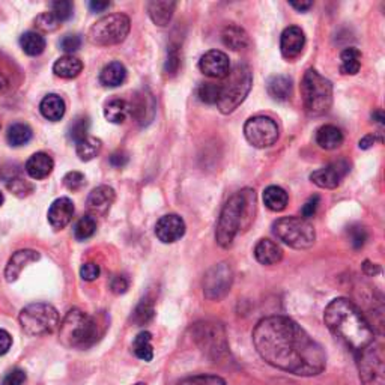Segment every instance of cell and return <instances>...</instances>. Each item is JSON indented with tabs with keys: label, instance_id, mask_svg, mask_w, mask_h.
Wrapping results in <instances>:
<instances>
[{
	"label": "cell",
	"instance_id": "obj_58",
	"mask_svg": "<svg viewBox=\"0 0 385 385\" xmlns=\"http://www.w3.org/2000/svg\"><path fill=\"white\" fill-rule=\"evenodd\" d=\"M375 143H376V135L369 134V135H366V137L360 140V148L361 149H369V148H372Z\"/></svg>",
	"mask_w": 385,
	"mask_h": 385
},
{
	"label": "cell",
	"instance_id": "obj_60",
	"mask_svg": "<svg viewBox=\"0 0 385 385\" xmlns=\"http://www.w3.org/2000/svg\"><path fill=\"white\" fill-rule=\"evenodd\" d=\"M8 88H10V81H8L3 74H0V94L5 92Z\"/></svg>",
	"mask_w": 385,
	"mask_h": 385
},
{
	"label": "cell",
	"instance_id": "obj_23",
	"mask_svg": "<svg viewBox=\"0 0 385 385\" xmlns=\"http://www.w3.org/2000/svg\"><path fill=\"white\" fill-rule=\"evenodd\" d=\"M175 10H176V3L169 2V0H154V2L148 3V12L150 20L160 27L169 25Z\"/></svg>",
	"mask_w": 385,
	"mask_h": 385
},
{
	"label": "cell",
	"instance_id": "obj_14",
	"mask_svg": "<svg viewBox=\"0 0 385 385\" xmlns=\"http://www.w3.org/2000/svg\"><path fill=\"white\" fill-rule=\"evenodd\" d=\"M349 172V164L345 160H338L334 163H330L326 168H322L319 170H315L310 179L312 183L316 184L321 188H328V190H333L341 185V181L346 173Z\"/></svg>",
	"mask_w": 385,
	"mask_h": 385
},
{
	"label": "cell",
	"instance_id": "obj_44",
	"mask_svg": "<svg viewBox=\"0 0 385 385\" xmlns=\"http://www.w3.org/2000/svg\"><path fill=\"white\" fill-rule=\"evenodd\" d=\"M8 190L11 193H14L17 198H26L30 193L34 191V185L29 183V181L23 179L21 176H15L12 178L10 183H6Z\"/></svg>",
	"mask_w": 385,
	"mask_h": 385
},
{
	"label": "cell",
	"instance_id": "obj_1",
	"mask_svg": "<svg viewBox=\"0 0 385 385\" xmlns=\"http://www.w3.org/2000/svg\"><path fill=\"white\" fill-rule=\"evenodd\" d=\"M253 343L263 361L297 376H316L326 371L322 346L298 323L286 316H269L253 330Z\"/></svg>",
	"mask_w": 385,
	"mask_h": 385
},
{
	"label": "cell",
	"instance_id": "obj_16",
	"mask_svg": "<svg viewBox=\"0 0 385 385\" xmlns=\"http://www.w3.org/2000/svg\"><path fill=\"white\" fill-rule=\"evenodd\" d=\"M155 235L164 244L176 243L185 235V223L176 214L164 215L155 224Z\"/></svg>",
	"mask_w": 385,
	"mask_h": 385
},
{
	"label": "cell",
	"instance_id": "obj_25",
	"mask_svg": "<svg viewBox=\"0 0 385 385\" xmlns=\"http://www.w3.org/2000/svg\"><path fill=\"white\" fill-rule=\"evenodd\" d=\"M40 110L41 115L47 119L51 120V122H57L64 118L65 111H66V105L65 101L56 94H50L47 96H44V100L40 104Z\"/></svg>",
	"mask_w": 385,
	"mask_h": 385
},
{
	"label": "cell",
	"instance_id": "obj_39",
	"mask_svg": "<svg viewBox=\"0 0 385 385\" xmlns=\"http://www.w3.org/2000/svg\"><path fill=\"white\" fill-rule=\"evenodd\" d=\"M96 232V220L92 215H83L74 226V237L77 241H86Z\"/></svg>",
	"mask_w": 385,
	"mask_h": 385
},
{
	"label": "cell",
	"instance_id": "obj_2",
	"mask_svg": "<svg viewBox=\"0 0 385 385\" xmlns=\"http://www.w3.org/2000/svg\"><path fill=\"white\" fill-rule=\"evenodd\" d=\"M326 326L337 338L358 354L375 342L373 330L360 308L346 298H336L323 313Z\"/></svg>",
	"mask_w": 385,
	"mask_h": 385
},
{
	"label": "cell",
	"instance_id": "obj_50",
	"mask_svg": "<svg viewBox=\"0 0 385 385\" xmlns=\"http://www.w3.org/2000/svg\"><path fill=\"white\" fill-rule=\"evenodd\" d=\"M81 47V38L79 35H65L60 40V49L65 53H74Z\"/></svg>",
	"mask_w": 385,
	"mask_h": 385
},
{
	"label": "cell",
	"instance_id": "obj_54",
	"mask_svg": "<svg viewBox=\"0 0 385 385\" xmlns=\"http://www.w3.org/2000/svg\"><path fill=\"white\" fill-rule=\"evenodd\" d=\"M12 345V337L8 333L6 330H0V357L5 356V354L11 349Z\"/></svg>",
	"mask_w": 385,
	"mask_h": 385
},
{
	"label": "cell",
	"instance_id": "obj_52",
	"mask_svg": "<svg viewBox=\"0 0 385 385\" xmlns=\"http://www.w3.org/2000/svg\"><path fill=\"white\" fill-rule=\"evenodd\" d=\"M319 203H321L319 196L318 194L312 196V198L304 203L303 208H301V215H303V218H306V220L312 218L316 214V211H318Z\"/></svg>",
	"mask_w": 385,
	"mask_h": 385
},
{
	"label": "cell",
	"instance_id": "obj_32",
	"mask_svg": "<svg viewBox=\"0 0 385 385\" xmlns=\"http://www.w3.org/2000/svg\"><path fill=\"white\" fill-rule=\"evenodd\" d=\"M32 137H34L32 128L26 124H21V122L11 125L10 128H8V133H6V140L14 148L27 145V143L32 140Z\"/></svg>",
	"mask_w": 385,
	"mask_h": 385
},
{
	"label": "cell",
	"instance_id": "obj_63",
	"mask_svg": "<svg viewBox=\"0 0 385 385\" xmlns=\"http://www.w3.org/2000/svg\"><path fill=\"white\" fill-rule=\"evenodd\" d=\"M135 385H146L145 382H139V384H135Z\"/></svg>",
	"mask_w": 385,
	"mask_h": 385
},
{
	"label": "cell",
	"instance_id": "obj_26",
	"mask_svg": "<svg viewBox=\"0 0 385 385\" xmlns=\"http://www.w3.org/2000/svg\"><path fill=\"white\" fill-rule=\"evenodd\" d=\"M83 71V64L79 57L72 55H65L59 57L53 65V72L60 79H75Z\"/></svg>",
	"mask_w": 385,
	"mask_h": 385
},
{
	"label": "cell",
	"instance_id": "obj_20",
	"mask_svg": "<svg viewBox=\"0 0 385 385\" xmlns=\"http://www.w3.org/2000/svg\"><path fill=\"white\" fill-rule=\"evenodd\" d=\"M40 258H41V254L35 252V250H18V252H15L11 256V259H10V262H8V265L5 268L6 282L12 283V282L17 280L20 274H21V271L25 269L29 265V263L40 261Z\"/></svg>",
	"mask_w": 385,
	"mask_h": 385
},
{
	"label": "cell",
	"instance_id": "obj_45",
	"mask_svg": "<svg viewBox=\"0 0 385 385\" xmlns=\"http://www.w3.org/2000/svg\"><path fill=\"white\" fill-rule=\"evenodd\" d=\"M35 26L41 32H55L59 27V21L51 12H44L35 18Z\"/></svg>",
	"mask_w": 385,
	"mask_h": 385
},
{
	"label": "cell",
	"instance_id": "obj_34",
	"mask_svg": "<svg viewBox=\"0 0 385 385\" xmlns=\"http://www.w3.org/2000/svg\"><path fill=\"white\" fill-rule=\"evenodd\" d=\"M150 342H152V336H150L149 331H142L133 342V352L135 354V357L146 361V363L154 358V349Z\"/></svg>",
	"mask_w": 385,
	"mask_h": 385
},
{
	"label": "cell",
	"instance_id": "obj_64",
	"mask_svg": "<svg viewBox=\"0 0 385 385\" xmlns=\"http://www.w3.org/2000/svg\"><path fill=\"white\" fill-rule=\"evenodd\" d=\"M0 127H2V125H0Z\"/></svg>",
	"mask_w": 385,
	"mask_h": 385
},
{
	"label": "cell",
	"instance_id": "obj_35",
	"mask_svg": "<svg viewBox=\"0 0 385 385\" xmlns=\"http://www.w3.org/2000/svg\"><path fill=\"white\" fill-rule=\"evenodd\" d=\"M103 148V142L96 137H92V135H88L83 140H80L75 146V152H77L79 158L81 161H90L101 152Z\"/></svg>",
	"mask_w": 385,
	"mask_h": 385
},
{
	"label": "cell",
	"instance_id": "obj_47",
	"mask_svg": "<svg viewBox=\"0 0 385 385\" xmlns=\"http://www.w3.org/2000/svg\"><path fill=\"white\" fill-rule=\"evenodd\" d=\"M349 233V239H351V244L354 245V248H361L367 241V232L363 228V226H351V229L348 230Z\"/></svg>",
	"mask_w": 385,
	"mask_h": 385
},
{
	"label": "cell",
	"instance_id": "obj_57",
	"mask_svg": "<svg viewBox=\"0 0 385 385\" xmlns=\"http://www.w3.org/2000/svg\"><path fill=\"white\" fill-rule=\"evenodd\" d=\"M363 271H364V274L373 277V276L381 273V268H380V265H376V263H371L369 261H366L363 263Z\"/></svg>",
	"mask_w": 385,
	"mask_h": 385
},
{
	"label": "cell",
	"instance_id": "obj_17",
	"mask_svg": "<svg viewBox=\"0 0 385 385\" xmlns=\"http://www.w3.org/2000/svg\"><path fill=\"white\" fill-rule=\"evenodd\" d=\"M116 199V194L115 190H113L111 187L109 185H100L94 188L90 194L88 196V211H89V215L95 217H104L105 214L109 213L113 202Z\"/></svg>",
	"mask_w": 385,
	"mask_h": 385
},
{
	"label": "cell",
	"instance_id": "obj_9",
	"mask_svg": "<svg viewBox=\"0 0 385 385\" xmlns=\"http://www.w3.org/2000/svg\"><path fill=\"white\" fill-rule=\"evenodd\" d=\"M131 21L125 14H110L94 23L89 29L88 40L98 47H109L125 41L130 34Z\"/></svg>",
	"mask_w": 385,
	"mask_h": 385
},
{
	"label": "cell",
	"instance_id": "obj_33",
	"mask_svg": "<svg viewBox=\"0 0 385 385\" xmlns=\"http://www.w3.org/2000/svg\"><path fill=\"white\" fill-rule=\"evenodd\" d=\"M20 45L26 55L40 56L45 50V45H47V42H45V38L41 34L26 32V34H23L20 38Z\"/></svg>",
	"mask_w": 385,
	"mask_h": 385
},
{
	"label": "cell",
	"instance_id": "obj_42",
	"mask_svg": "<svg viewBox=\"0 0 385 385\" xmlns=\"http://www.w3.org/2000/svg\"><path fill=\"white\" fill-rule=\"evenodd\" d=\"M176 385H228L223 378L215 375H196L181 380Z\"/></svg>",
	"mask_w": 385,
	"mask_h": 385
},
{
	"label": "cell",
	"instance_id": "obj_12",
	"mask_svg": "<svg viewBox=\"0 0 385 385\" xmlns=\"http://www.w3.org/2000/svg\"><path fill=\"white\" fill-rule=\"evenodd\" d=\"M244 135L247 142L254 148H269L278 140V125L269 116H253L244 125Z\"/></svg>",
	"mask_w": 385,
	"mask_h": 385
},
{
	"label": "cell",
	"instance_id": "obj_18",
	"mask_svg": "<svg viewBox=\"0 0 385 385\" xmlns=\"http://www.w3.org/2000/svg\"><path fill=\"white\" fill-rule=\"evenodd\" d=\"M306 35L298 26H289L283 30L280 38V50L284 59H295L304 50Z\"/></svg>",
	"mask_w": 385,
	"mask_h": 385
},
{
	"label": "cell",
	"instance_id": "obj_22",
	"mask_svg": "<svg viewBox=\"0 0 385 385\" xmlns=\"http://www.w3.org/2000/svg\"><path fill=\"white\" fill-rule=\"evenodd\" d=\"M55 168L53 158L45 152H36L29 158L26 163V172L30 178L34 179H44L47 178Z\"/></svg>",
	"mask_w": 385,
	"mask_h": 385
},
{
	"label": "cell",
	"instance_id": "obj_31",
	"mask_svg": "<svg viewBox=\"0 0 385 385\" xmlns=\"http://www.w3.org/2000/svg\"><path fill=\"white\" fill-rule=\"evenodd\" d=\"M130 115V104L124 100H111L104 105V116L111 124H122Z\"/></svg>",
	"mask_w": 385,
	"mask_h": 385
},
{
	"label": "cell",
	"instance_id": "obj_24",
	"mask_svg": "<svg viewBox=\"0 0 385 385\" xmlns=\"http://www.w3.org/2000/svg\"><path fill=\"white\" fill-rule=\"evenodd\" d=\"M222 40L226 47H229L233 51L245 50L250 45V38H248L247 32L237 25L226 26L222 32Z\"/></svg>",
	"mask_w": 385,
	"mask_h": 385
},
{
	"label": "cell",
	"instance_id": "obj_40",
	"mask_svg": "<svg viewBox=\"0 0 385 385\" xmlns=\"http://www.w3.org/2000/svg\"><path fill=\"white\" fill-rule=\"evenodd\" d=\"M89 127H90V120L88 116L75 118L70 124V128H68V137H70V140L79 143L80 140L88 137Z\"/></svg>",
	"mask_w": 385,
	"mask_h": 385
},
{
	"label": "cell",
	"instance_id": "obj_5",
	"mask_svg": "<svg viewBox=\"0 0 385 385\" xmlns=\"http://www.w3.org/2000/svg\"><path fill=\"white\" fill-rule=\"evenodd\" d=\"M253 85V75L250 66L238 64L232 68L220 85V100L217 105L224 115L235 111L244 103Z\"/></svg>",
	"mask_w": 385,
	"mask_h": 385
},
{
	"label": "cell",
	"instance_id": "obj_19",
	"mask_svg": "<svg viewBox=\"0 0 385 385\" xmlns=\"http://www.w3.org/2000/svg\"><path fill=\"white\" fill-rule=\"evenodd\" d=\"M74 203L68 198H59L49 208V223L53 229L60 230L71 223L74 217Z\"/></svg>",
	"mask_w": 385,
	"mask_h": 385
},
{
	"label": "cell",
	"instance_id": "obj_49",
	"mask_svg": "<svg viewBox=\"0 0 385 385\" xmlns=\"http://www.w3.org/2000/svg\"><path fill=\"white\" fill-rule=\"evenodd\" d=\"M179 66H181V57H179L178 49H170L168 60H165V65H164L165 74L175 75L179 70Z\"/></svg>",
	"mask_w": 385,
	"mask_h": 385
},
{
	"label": "cell",
	"instance_id": "obj_36",
	"mask_svg": "<svg viewBox=\"0 0 385 385\" xmlns=\"http://www.w3.org/2000/svg\"><path fill=\"white\" fill-rule=\"evenodd\" d=\"M341 60H342V65H341V72L342 74L356 75L360 71V68H361V53H360V50L354 49V47L346 49L342 53Z\"/></svg>",
	"mask_w": 385,
	"mask_h": 385
},
{
	"label": "cell",
	"instance_id": "obj_37",
	"mask_svg": "<svg viewBox=\"0 0 385 385\" xmlns=\"http://www.w3.org/2000/svg\"><path fill=\"white\" fill-rule=\"evenodd\" d=\"M148 110L150 113H155V104L150 95H140L137 98V103L130 105V113H133V115L137 118L139 122L143 125L150 122V119L146 115Z\"/></svg>",
	"mask_w": 385,
	"mask_h": 385
},
{
	"label": "cell",
	"instance_id": "obj_10",
	"mask_svg": "<svg viewBox=\"0 0 385 385\" xmlns=\"http://www.w3.org/2000/svg\"><path fill=\"white\" fill-rule=\"evenodd\" d=\"M360 380L363 385H385L384 373V351L378 343L369 345L366 349L357 354Z\"/></svg>",
	"mask_w": 385,
	"mask_h": 385
},
{
	"label": "cell",
	"instance_id": "obj_3",
	"mask_svg": "<svg viewBox=\"0 0 385 385\" xmlns=\"http://www.w3.org/2000/svg\"><path fill=\"white\" fill-rule=\"evenodd\" d=\"M256 205V194L250 188L241 190L230 196L229 200L224 203L220 218H218L215 239L220 247L229 248L233 244V239L238 232L245 224L252 222V213Z\"/></svg>",
	"mask_w": 385,
	"mask_h": 385
},
{
	"label": "cell",
	"instance_id": "obj_59",
	"mask_svg": "<svg viewBox=\"0 0 385 385\" xmlns=\"http://www.w3.org/2000/svg\"><path fill=\"white\" fill-rule=\"evenodd\" d=\"M289 5L292 8H295V10L300 11V12H306L313 6V2H291Z\"/></svg>",
	"mask_w": 385,
	"mask_h": 385
},
{
	"label": "cell",
	"instance_id": "obj_4",
	"mask_svg": "<svg viewBox=\"0 0 385 385\" xmlns=\"http://www.w3.org/2000/svg\"><path fill=\"white\" fill-rule=\"evenodd\" d=\"M59 338L66 348L88 349L98 341V323L90 315L72 308L60 322Z\"/></svg>",
	"mask_w": 385,
	"mask_h": 385
},
{
	"label": "cell",
	"instance_id": "obj_62",
	"mask_svg": "<svg viewBox=\"0 0 385 385\" xmlns=\"http://www.w3.org/2000/svg\"><path fill=\"white\" fill-rule=\"evenodd\" d=\"M3 200H5V199H3V194H2V193H0V207H2V205H3Z\"/></svg>",
	"mask_w": 385,
	"mask_h": 385
},
{
	"label": "cell",
	"instance_id": "obj_29",
	"mask_svg": "<svg viewBox=\"0 0 385 385\" xmlns=\"http://www.w3.org/2000/svg\"><path fill=\"white\" fill-rule=\"evenodd\" d=\"M127 79V68L120 62H110L103 68L100 74L101 85L105 88H118Z\"/></svg>",
	"mask_w": 385,
	"mask_h": 385
},
{
	"label": "cell",
	"instance_id": "obj_21",
	"mask_svg": "<svg viewBox=\"0 0 385 385\" xmlns=\"http://www.w3.org/2000/svg\"><path fill=\"white\" fill-rule=\"evenodd\" d=\"M254 258L262 265H276L283 259V250L274 241L263 238L254 247Z\"/></svg>",
	"mask_w": 385,
	"mask_h": 385
},
{
	"label": "cell",
	"instance_id": "obj_43",
	"mask_svg": "<svg viewBox=\"0 0 385 385\" xmlns=\"http://www.w3.org/2000/svg\"><path fill=\"white\" fill-rule=\"evenodd\" d=\"M50 8H51V14L55 15L59 23L66 21L72 17L74 3L70 2V0H57V2H53Z\"/></svg>",
	"mask_w": 385,
	"mask_h": 385
},
{
	"label": "cell",
	"instance_id": "obj_61",
	"mask_svg": "<svg viewBox=\"0 0 385 385\" xmlns=\"http://www.w3.org/2000/svg\"><path fill=\"white\" fill-rule=\"evenodd\" d=\"M372 118H373L378 124H384V113H382V110H375V111L372 113Z\"/></svg>",
	"mask_w": 385,
	"mask_h": 385
},
{
	"label": "cell",
	"instance_id": "obj_56",
	"mask_svg": "<svg viewBox=\"0 0 385 385\" xmlns=\"http://www.w3.org/2000/svg\"><path fill=\"white\" fill-rule=\"evenodd\" d=\"M110 6V2H101V0H92V2H89V10L92 12H104L105 10H109Z\"/></svg>",
	"mask_w": 385,
	"mask_h": 385
},
{
	"label": "cell",
	"instance_id": "obj_30",
	"mask_svg": "<svg viewBox=\"0 0 385 385\" xmlns=\"http://www.w3.org/2000/svg\"><path fill=\"white\" fill-rule=\"evenodd\" d=\"M289 202V196L286 193L282 187L277 185H271L268 188H265L263 191V203L265 207L274 213H280L286 207H288Z\"/></svg>",
	"mask_w": 385,
	"mask_h": 385
},
{
	"label": "cell",
	"instance_id": "obj_11",
	"mask_svg": "<svg viewBox=\"0 0 385 385\" xmlns=\"http://www.w3.org/2000/svg\"><path fill=\"white\" fill-rule=\"evenodd\" d=\"M194 342L209 357H220L228 351V341L222 326L213 322L196 323L193 328Z\"/></svg>",
	"mask_w": 385,
	"mask_h": 385
},
{
	"label": "cell",
	"instance_id": "obj_38",
	"mask_svg": "<svg viewBox=\"0 0 385 385\" xmlns=\"http://www.w3.org/2000/svg\"><path fill=\"white\" fill-rule=\"evenodd\" d=\"M154 315H155L154 301L150 298H143L139 306L135 307V310L133 312L131 319L135 326H145V323L152 321Z\"/></svg>",
	"mask_w": 385,
	"mask_h": 385
},
{
	"label": "cell",
	"instance_id": "obj_6",
	"mask_svg": "<svg viewBox=\"0 0 385 385\" xmlns=\"http://www.w3.org/2000/svg\"><path fill=\"white\" fill-rule=\"evenodd\" d=\"M301 96L308 115H326L333 105V85L328 79L322 77L318 71L310 68L301 81Z\"/></svg>",
	"mask_w": 385,
	"mask_h": 385
},
{
	"label": "cell",
	"instance_id": "obj_53",
	"mask_svg": "<svg viewBox=\"0 0 385 385\" xmlns=\"http://www.w3.org/2000/svg\"><path fill=\"white\" fill-rule=\"evenodd\" d=\"M128 286H130V282H128V278L125 276H115L111 278L110 282V288L115 293H125Z\"/></svg>",
	"mask_w": 385,
	"mask_h": 385
},
{
	"label": "cell",
	"instance_id": "obj_46",
	"mask_svg": "<svg viewBox=\"0 0 385 385\" xmlns=\"http://www.w3.org/2000/svg\"><path fill=\"white\" fill-rule=\"evenodd\" d=\"M86 184V178L80 172H68L64 176V185L70 191H79Z\"/></svg>",
	"mask_w": 385,
	"mask_h": 385
},
{
	"label": "cell",
	"instance_id": "obj_41",
	"mask_svg": "<svg viewBox=\"0 0 385 385\" xmlns=\"http://www.w3.org/2000/svg\"><path fill=\"white\" fill-rule=\"evenodd\" d=\"M198 96L202 103L217 104L220 100V85L215 83H202L198 89Z\"/></svg>",
	"mask_w": 385,
	"mask_h": 385
},
{
	"label": "cell",
	"instance_id": "obj_13",
	"mask_svg": "<svg viewBox=\"0 0 385 385\" xmlns=\"http://www.w3.org/2000/svg\"><path fill=\"white\" fill-rule=\"evenodd\" d=\"M233 283V271L228 262L214 265L203 278V293L208 300H222L228 295Z\"/></svg>",
	"mask_w": 385,
	"mask_h": 385
},
{
	"label": "cell",
	"instance_id": "obj_28",
	"mask_svg": "<svg viewBox=\"0 0 385 385\" xmlns=\"http://www.w3.org/2000/svg\"><path fill=\"white\" fill-rule=\"evenodd\" d=\"M316 143L327 150H333L343 143V133L336 125H323L316 133Z\"/></svg>",
	"mask_w": 385,
	"mask_h": 385
},
{
	"label": "cell",
	"instance_id": "obj_48",
	"mask_svg": "<svg viewBox=\"0 0 385 385\" xmlns=\"http://www.w3.org/2000/svg\"><path fill=\"white\" fill-rule=\"evenodd\" d=\"M100 265H96L94 262H88V263H83L81 268H80V276L83 280L86 282H94L96 280L98 277H100Z\"/></svg>",
	"mask_w": 385,
	"mask_h": 385
},
{
	"label": "cell",
	"instance_id": "obj_51",
	"mask_svg": "<svg viewBox=\"0 0 385 385\" xmlns=\"http://www.w3.org/2000/svg\"><path fill=\"white\" fill-rule=\"evenodd\" d=\"M26 382V372L21 369H12L6 373L2 385H23Z\"/></svg>",
	"mask_w": 385,
	"mask_h": 385
},
{
	"label": "cell",
	"instance_id": "obj_15",
	"mask_svg": "<svg viewBox=\"0 0 385 385\" xmlns=\"http://www.w3.org/2000/svg\"><path fill=\"white\" fill-rule=\"evenodd\" d=\"M199 68L211 79H224L230 71V62L226 53L220 50H211L200 57Z\"/></svg>",
	"mask_w": 385,
	"mask_h": 385
},
{
	"label": "cell",
	"instance_id": "obj_8",
	"mask_svg": "<svg viewBox=\"0 0 385 385\" xmlns=\"http://www.w3.org/2000/svg\"><path fill=\"white\" fill-rule=\"evenodd\" d=\"M273 233L282 243L297 250L310 248L316 241L313 224L303 217H282L274 222Z\"/></svg>",
	"mask_w": 385,
	"mask_h": 385
},
{
	"label": "cell",
	"instance_id": "obj_27",
	"mask_svg": "<svg viewBox=\"0 0 385 385\" xmlns=\"http://www.w3.org/2000/svg\"><path fill=\"white\" fill-rule=\"evenodd\" d=\"M269 96L276 101H288L292 96V80L286 75H274L267 83Z\"/></svg>",
	"mask_w": 385,
	"mask_h": 385
},
{
	"label": "cell",
	"instance_id": "obj_7",
	"mask_svg": "<svg viewBox=\"0 0 385 385\" xmlns=\"http://www.w3.org/2000/svg\"><path fill=\"white\" fill-rule=\"evenodd\" d=\"M20 326L27 336L40 337L55 333L60 326L59 313L47 303H34L20 312Z\"/></svg>",
	"mask_w": 385,
	"mask_h": 385
},
{
	"label": "cell",
	"instance_id": "obj_55",
	"mask_svg": "<svg viewBox=\"0 0 385 385\" xmlns=\"http://www.w3.org/2000/svg\"><path fill=\"white\" fill-rule=\"evenodd\" d=\"M128 163V155L125 152H115L110 157V164L116 169H122Z\"/></svg>",
	"mask_w": 385,
	"mask_h": 385
}]
</instances>
